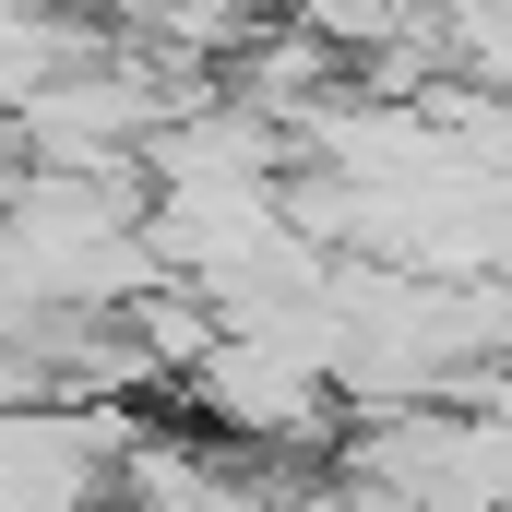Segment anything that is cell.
<instances>
[{"label": "cell", "instance_id": "6da1fadb", "mask_svg": "<svg viewBox=\"0 0 512 512\" xmlns=\"http://www.w3.org/2000/svg\"><path fill=\"white\" fill-rule=\"evenodd\" d=\"M179 393H191L215 429L262 441V453H322V441H334V382H322L310 358H286V346H251V334H215Z\"/></svg>", "mask_w": 512, "mask_h": 512}, {"label": "cell", "instance_id": "7a4b0ae2", "mask_svg": "<svg viewBox=\"0 0 512 512\" xmlns=\"http://www.w3.org/2000/svg\"><path fill=\"white\" fill-rule=\"evenodd\" d=\"M108 489L120 512H274L251 465H227V453H191V441H167V429H143L120 465H108Z\"/></svg>", "mask_w": 512, "mask_h": 512}]
</instances>
